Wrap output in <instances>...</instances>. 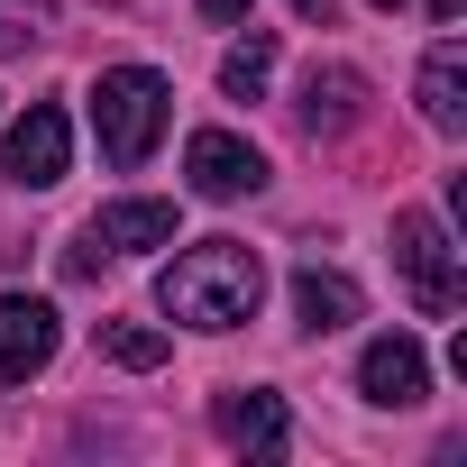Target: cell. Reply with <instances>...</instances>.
<instances>
[{
    "mask_svg": "<svg viewBox=\"0 0 467 467\" xmlns=\"http://www.w3.org/2000/svg\"><path fill=\"white\" fill-rule=\"evenodd\" d=\"M183 174H192L202 202H239V192L266 183V156H257L239 129H192V138H183Z\"/></svg>",
    "mask_w": 467,
    "mask_h": 467,
    "instance_id": "obj_6",
    "label": "cell"
},
{
    "mask_svg": "<svg viewBox=\"0 0 467 467\" xmlns=\"http://www.w3.org/2000/svg\"><path fill=\"white\" fill-rule=\"evenodd\" d=\"M294 10H303V19H321V28H330V0H294Z\"/></svg>",
    "mask_w": 467,
    "mask_h": 467,
    "instance_id": "obj_17",
    "label": "cell"
},
{
    "mask_svg": "<svg viewBox=\"0 0 467 467\" xmlns=\"http://www.w3.org/2000/svg\"><path fill=\"white\" fill-rule=\"evenodd\" d=\"M394 266H403V285H412V303H421L431 321L458 312L467 275H458V239H449L440 211H394Z\"/></svg>",
    "mask_w": 467,
    "mask_h": 467,
    "instance_id": "obj_3",
    "label": "cell"
},
{
    "mask_svg": "<svg viewBox=\"0 0 467 467\" xmlns=\"http://www.w3.org/2000/svg\"><path fill=\"white\" fill-rule=\"evenodd\" d=\"M421 119L449 129V138L467 129V47H458V37H440V47L421 56Z\"/></svg>",
    "mask_w": 467,
    "mask_h": 467,
    "instance_id": "obj_10",
    "label": "cell"
},
{
    "mask_svg": "<svg viewBox=\"0 0 467 467\" xmlns=\"http://www.w3.org/2000/svg\"><path fill=\"white\" fill-rule=\"evenodd\" d=\"M56 339H65V321H56L47 294H0V385L47 376L56 367Z\"/></svg>",
    "mask_w": 467,
    "mask_h": 467,
    "instance_id": "obj_5",
    "label": "cell"
},
{
    "mask_svg": "<svg viewBox=\"0 0 467 467\" xmlns=\"http://www.w3.org/2000/svg\"><path fill=\"white\" fill-rule=\"evenodd\" d=\"M358 110H367V74H358V65H330V74L312 65V74H303V129H312V138H321V129H348Z\"/></svg>",
    "mask_w": 467,
    "mask_h": 467,
    "instance_id": "obj_12",
    "label": "cell"
},
{
    "mask_svg": "<svg viewBox=\"0 0 467 467\" xmlns=\"http://www.w3.org/2000/svg\"><path fill=\"white\" fill-rule=\"evenodd\" d=\"M65 165H74L65 110H56V101H28V110L10 119V138H0V174H10L19 192H47V183H65Z\"/></svg>",
    "mask_w": 467,
    "mask_h": 467,
    "instance_id": "obj_4",
    "label": "cell"
},
{
    "mask_svg": "<svg viewBox=\"0 0 467 467\" xmlns=\"http://www.w3.org/2000/svg\"><path fill=\"white\" fill-rule=\"evenodd\" d=\"M266 74H275V37H248V47H229V56H220V92H229V101H257Z\"/></svg>",
    "mask_w": 467,
    "mask_h": 467,
    "instance_id": "obj_14",
    "label": "cell"
},
{
    "mask_svg": "<svg viewBox=\"0 0 467 467\" xmlns=\"http://www.w3.org/2000/svg\"><path fill=\"white\" fill-rule=\"evenodd\" d=\"M165 119H174V83H165L156 65H110V74L92 83V138H101V165L138 174V165L156 156Z\"/></svg>",
    "mask_w": 467,
    "mask_h": 467,
    "instance_id": "obj_2",
    "label": "cell"
},
{
    "mask_svg": "<svg viewBox=\"0 0 467 467\" xmlns=\"http://www.w3.org/2000/svg\"><path fill=\"white\" fill-rule=\"evenodd\" d=\"M101 358L129 367V376H147V367H165V330H147V321H101Z\"/></svg>",
    "mask_w": 467,
    "mask_h": 467,
    "instance_id": "obj_13",
    "label": "cell"
},
{
    "mask_svg": "<svg viewBox=\"0 0 467 467\" xmlns=\"http://www.w3.org/2000/svg\"><path fill=\"white\" fill-rule=\"evenodd\" d=\"M92 257H138V248H174V202H101L83 229Z\"/></svg>",
    "mask_w": 467,
    "mask_h": 467,
    "instance_id": "obj_9",
    "label": "cell"
},
{
    "mask_svg": "<svg viewBox=\"0 0 467 467\" xmlns=\"http://www.w3.org/2000/svg\"><path fill=\"white\" fill-rule=\"evenodd\" d=\"M211 431H220L229 449H248V458H285V440H294V421H285V403H275L266 385H229V394L211 403Z\"/></svg>",
    "mask_w": 467,
    "mask_h": 467,
    "instance_id": "obj_7",
    "label": "cell"
},
{
    "mask_svg": "<svg viewBox=\"0 0 467 467\" xmlns=\"http://www.w3.org/2000/svg\"><path fill=\"white\" fill-rule=\"evenodd\" d=\"M248 10H257V0H202V19H220V28H229V19H248Z\"/></svg>",
    "mask_w": 467,
    "mask_h": 467,
    "instance_id": "obj_15",
    "label": "cell"
},
{
    "mask_svg": "<svg viewBox=\"0 0 467 467\" xmlns=\"http://www.w3.org/2000/svg\"><path fill=\"white\" fill-rule=\"evenodd\" d=\"M376 10H403V0H376Z\"/></svg>",
    "mask_w": 467,
    "mask_h": 467,
    "instance_id": "obj_18",
    "label": "cell"
},
{
    "mask_svg": "<svg viewBox=\"0 0 467 467\" xmlns=\"http://www.w3.org/2000/svg\"><path fill=\"white\" fill-rule=\"evenodd\" d=\"M294 312H303L312 339H330V330H348V321L367 312V294H358L339 266H303V275H294Z\"/></svg>",
    "mask_w": 467,
    "mask_h": 467,
    "instance_id": "obj_11",
    "label": "cell"
},
{
    "mask_svg": "<svg viewBox=\"0 0 467 467\" xmlns=\"http://www.w3.org/2000/svg\"><path fill=\"white\" fill-rule=\"evenodd\" d=\"M358 394H367V403H421V394H431V358H421V339H412V330L367 339V358H358Z\"/></svg>",
    "mask_w": 467,
    "mask_h": 467,
    "instance_id": "obj_8",
    "label": "cell"
},
{
    "mask_svg": "<svg viewBox=\"0 0 467 467\" xmlns=\"http://www.w3.org/2000/svg\"><path fill=\"white\" fill-rule=\"evenodd\" d=\"M156 303H165V321H183V330H239V321H257V303H266V266H257V248H239V239H192V248L165 257Z\"/></svg>",
    "mask_w": 467,
    "mask_h": 467,
    "instance_id": "obj_1",
    "label": "cell"
},
{
    "mask_svg": "<svg viewBox=\"0 0 467 467\" xmlns=\"http://www.w3.org/2000/svg\"><path fill=\"white\" fill-rule=\"evenodd\" d=\"M431 19H440V28H458V19H467V0H431Z\"/></svg>",
    "mask_w": 467,
    "mask_h": 467,
    "instance_id": "obj_16",
    "label": "cell"
}]
</instances>
